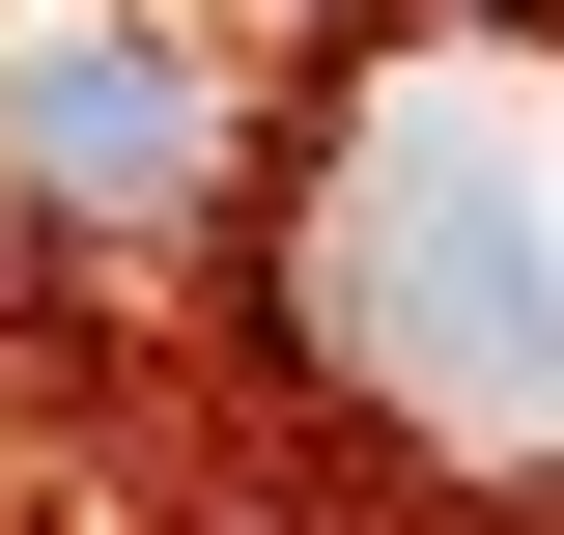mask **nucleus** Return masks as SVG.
<instances>
[{
	"label": "nucleus",
	"mask_w": 564,
	"mask_h": 535,
	"mask_svg": "<svg viewBox=\"0 0 564 535\" xmlns=\"http://www.w3.org/2000/svg\"><path fill=\"white\" fill-rule=\"evenodd\" d=\"M282 338L367 423H423V451L564 479V141L508 113L480 29H423V57L339 85L311 198H282Z\"/></svg>",
	"instance_id": "f257e3e1"
},
{
	"label": "nucleus",
	"mask_w": 564,
	"mask_h": 535,
	"mask_svg": "<svg viewBox=\"0 0 564 535\" xmlns=\"http://www.w3.org/2000/svg\"><path fill=\"white\" fill-rule=\"evenodd\" d=\"M226 198V85L141 29V0H0V226L57 254H170Z\"/></svg>",
	"instance_id": "f03ea898"
}]
</instances>
